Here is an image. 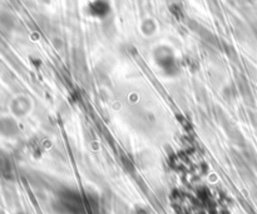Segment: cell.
Returning a JSON list of instances; mask_svg holds the SVG:
<instances>
[{
	"mask_svg": "<svg viewBox=\"0 0 257 214\" xmlns=\"http://www.w3.org/2000/svg\"><path fill=\"white\" fill-rule=\"evenodd\" d=\"M59 204L68 214H87L88 212L87 202L74 190H65L59 195Z\"/></svg>",
	"mask_w": 257,
	"mask_h": 214,
	"instance_id": "obj_1",
	"label": "cell"
},
{
	"mask_svg": "<svg viewBox=\"0 0 257 214\" xmlns=\"http://www.w3.org/2000/svg\"><path fill=\"white\" fill-rule=\"evenodd\" d=\"M154 60H156L157 65L163 70L167 75L173 77L178 73V65H177L176 56L173 54V50L170 47L166 45H161L157 47L154 50Z\"/></svg>",
	"mask_w": 257,
	"mask_h": 214,
	"instance_id": "obj_2",
	"label": "cell"
},
{
	"mask_svg": "<svg viewBox=\"0 0 257 214\" xmlns=\"http://www.w3.org/2000/svg\"><path fill=\"white\" fill-rule=\"evenodd\" d=\"M19 124L11 117H0V135L14 138L19 134Z\"/></svg>",
	"mask_w": 257,
	"mask_h": 214,
	"instance_id": "obj_3",
	"label": "cell"
},
{
	"mask_svg": "<svg viewBox=\"0 0 257 214\" xmlns=\"http://www.w3.org/2000/svg\"><path fill=\"white\" fill-rule=\"evenodd\" d=\"M88 11L92 17L98 18V19H104L108 17L109 11H111V5H109L108 0H94L93 3L88 6Z\"/></svg>",
	"mask_w": 257,
	"mask_h": 214,
	"instance_id": "obj_4",
	"label": "cell"
},
{
	"mask_svg": "<svg viewBox=\"0 0 257 214\" xmlns=\"http://www.w3.org/2000/svg\"><path fill=\"white\" fill-rule=\"evenodd\" d=\"M30 109V103L27 99V97H17L11 102V111L14 113L17 117L27 114Z\"/></svg>",
	"mask_w": 257,
	"mask_h": 214,
	"instance_id": "obj_5",
	"label": "cell"
},
{
	"mask_svg": "<svg viewBox=\"0 0 257 214\" xmlns=\"http://www.w3.org/2000/svg\"><path fill=\"white\" fill-rule=\"evenodd\" d=\"M141 30L145 36H151L156 33L157 24L153 19H145L141 25Z\"/></svg>",
	"mask_w": 257,
	"mask_h": 214,
	"instance_id": "obj_6",
	"label": "cell"
},
{
	"mask_svg": "<svg viewBox=\"0 0 257 214\" xmlns=\"http://www.w3.org/2000/svg\"><path fill=\"white\" fill-rule=\"evenodd\" d=\"M14 18L11 17L9 13H1V14H0V25H1L3 28L11 30V29L14 28Z\"/></svg>",
	"mask_w": 257,
	"mask_h": 214,
	"instance_id": "obj_7",
	"label": "cell"
},
{
	"mask_svg": "<svg viewBox=\"0 0 257 214\" xmlns=\"http://www.w3.org/2000/svg\"><path fill=\"white\" fill-rule=\"evenodd\" d=\"M0 173L4 175H8L10 173V164L5 158H0Z\"/></svg>",
	"mask_w": 257,
	"mask_h": 214,
	"instance_id": "obj_8",
	"label": "cell"
},
{
	"mask_svg": "<svg viewBox=\"0 0 257 214\" xmlns=\"http://www.w3.org/2000/svg\"><path fill=\"white\" fill-rule=\"evenodd\" d=\"M18 214H24V213H18Z\"/></svg>",
	"mask_w": 257,
	"mask_h": 214,
	"instance_id": "obj_9",
	"label": "cell"
}]
</instances>
